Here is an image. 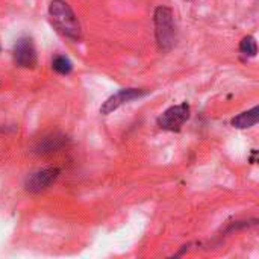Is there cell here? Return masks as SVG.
Instances as JSON below:
<instances>
[{
    "instance_id": "obj_1",
    "label": "cell",
    "mask_w": 259,
    "mask_h": 259,
    "mask_svg": "<svg viewBox=\"0 0 259 259\" xmlns=\"http://www.w3.org/2000/svg\"><path fill=\"white\" fill-rule=\"evenodd\" d=\"M49 15L55 27L65 36L79 41L82 36V29L79 20L70 5L65 0H52L49 6Z\"/></svg>"
},
{
    "instance_id": "obj_2",
    "label": "cell",
    "mask_w": 259,
    "mask_h": 259,
    "mask_svg": "<svg viewBox=\"0 0 259 259\" xmlns=\"http://www.w3.org/2000/svg\"><path fill=\"white\" fill-rule=\"evenodd\" d=\"M156 41L161 52H168L176 42V26L173 11L165 6H159L155 11Z\"/></svg>"
},
{
    "instance_id": "obj_3",
    "label": "cell",
    "mask_w": 259,
    "mask_h": 259,
    "mask_svg": "<svg viewBox=\"0 0 259 259\" xmlns=\"http://www.w3.org/2000/svg\"><path fill=\"white\" fill-rule=\"evenodd\" d=\"M190 118V106L187 103H181L168 108L158 117V126L164 131H179L185 121Z\"/></svg>"
},
{
    "instance_id": "obj_4",
    "label": "cell",
    "mask_w": 259,
    "mask_h": 259,
    "mask_svg": "<svg viewBox=\"0 0 259 259\" xmlns=\"http://www.w3.org/2000/svg\"><path fill=\"white\" fill-rule=\"evenodd\" d=\"M58 176H59L58 168H42L27 176L24 187L29 193H41L49 187H52L56 182Z\"/></svg>"
},
{
    "instance_id": "obj_5",
    "label": "cell",
    "mask_w": 259,
    "mask_h": 259,
    "mask_svg": "<svg viewBox=\"0 0 259 259\" xmlns=\"http://www.w3.org/2000/svg\"><path fill=\"white\" fill-rule=\"evenodd\" d=\"M15 64L23 68H33L36 65V52L30 38H21L14 47Z\"/></svg>"
},
{
    "instance_id": "obj_6",
    "label": "cell",
    "mask_w": 259,
    "mask_h": 259,
    "mask_svg": "<svg viewBox=\"0 0 259 259\" xmlns=\"http://www.w3.org/2000/svg\"><path fill=\"white\" fill-rule=\"evenodd\" d=\"M146 91L144 90H138V88H124V90H120L118 93H115L114 96H111L100 108V112L103 115H108L111 112H114L115 109H118L123 103H127L137 97H141L144 96Z\"/></svg>"
},
{
    "instance_id": "obj_7",
    "label": "cell",
    "mask_w": 259,
    "mask_h": 259,
    "mask_svg": "<svg viewBox=\"0 0 259 259\" xmlns=\"http://www.w3.org/2000/svg\"><path fill=\"white\" fill-rule=\"evenodd\" d=\"M259 121V106H255L240 115H237L235 118H232V126L237 129H247L255 126Z\"/></svg>"
},
{
    "instance_id": "obj_8",
    "label": "cell",
    "mask_w": 259,
    "mask_h": 259,
    "mask_svg": "<svg viewBox=\"0 0 259 259\" xmlns=\"http://www.w3.org/2000/svg\"><path fill=\"white\" fill-rule=\"evenodd\" d=\"M64 146V137L58 134H50L49 137H44L38 144V153H50Z\"/></svg>"
},
{
    "instance_id": "obj_9",
    "label": "cell",
    "mask_w": 259,
    "mask_h": 259,
    "mask_svg": "<svg viewBox=\"0 0 259 259\" xmlns=\"http://www.w3.org/2000/svg\"><path fill=\"white\" fill-rule=\"evenodd\" d=\"M52 67L56 73L59 74H68L73 70V64L68 58L65 56H56L52 62Z\"/></svg>"
},
{
    "instance_id": "obj_10",
    "label": "cell",
    "mask_w": 259,
    "mask_h": 259,
    "mask_svg": "<svg viewBox=\"0 0 259 259\" xmlns=\"http://www.w3.org/2000/svg\"><path fill=\"white\" fill-rule=\"evenodd\" d=\"M240 50L246 56H256V53H258V44H256L255 38L253 36L243 38V41L240 42Z\"/></svg>"
}]
</instances>
